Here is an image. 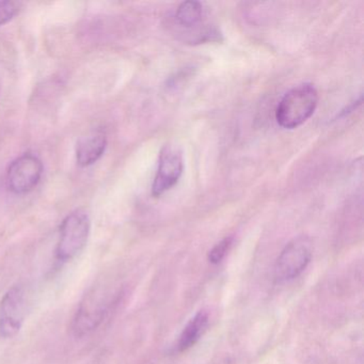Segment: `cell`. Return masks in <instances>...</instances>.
Returning a JSON list of instances; mask_svg holds the SVG:
<instances>
[{"label":"cell","mask_w":364,"mask_h":364,"mask_svg":"<svg viewBox=\"0 0 364 364\" xmlns=\"http://www.w3.org/2000/svg\"><path fill=\"white\" fill-rule=\"evenodd\" d=\"M107 310V300L103 297V294H100L99 287L86 298L76 313L73 323V330L76 336H82L97 329L105 317Z\"/></svg>","instance_id":"52a82bcc"},{"label":"cell","mask_w":364,"mask_h":364,"mask_svg":"<svg viewBox=\"0 0 364 364\" xmlns=\"http://www.w3.org/2000/svg\"><path fill=\"white\" fill-rule=\"evenodd\" d=\"M232 244H233V237L223 238L221 242L215 245L212 250L208 252V261L212 264L220 263L231 249Z\"/></svg>","instance_id":"8fae6325"},{"label":"cell","mask_w":364,"mask_h":364,"mask_svg":"<svg viewBox=\"0 0 364 364\" xmlns=\"http://www.w3.org/2000/svg\"><path fill=\"white\" fill-rule=\"evenodd\" d=\"M183 172L182 152L176 146H166L159 155V168L152 186L154 197H161L178 184Z\"/></svg>","instance_id":"8992f818"},{"label":"cell","mask_w":364,"mask_h":364,"mask_svg":"<svg viewBox=\"0 0 364 364\" xmlns=\"http://www.w3.org/2000/svg\"><path fill=\"white\" fill-rule=\"evenodd\" d=\"M208 325V313L206 311H199L183 329L178 342V351H186L191 348L203 336Z\"/></svg>","instance_id":"9c48e42d"},{"label":"cell","mask_w":364,"mask_h":364,"mask_svg":"<svg viewBox=\"0 0 364 364\" xmlns=\"http://www.w3.org/2000/svg\"><path fill=\"white\" fill-rule=\"evenodd\" d=\"M21 4L14 1H0V26L7 24L20 11Z\"/></svg>","instance_id":"7c38bea8"},{"label":"cell","mask_w":364,"mask_h":364,"mask_svg":"<svg viewBox=\"0 0 364 364\" xmlns=\"http://www.w3.org/2000/svg\"><path fill=\"white\" fill-rule=\"evenodd\" d=\"M90 228V218L84 210H76L67 216L60 228L57 259L68 262L80 255L88 242Z\"/></svg>","instance_id":"7a4b0ae2"},{"label":"cell","mask_w":364,"mask_h":364,"mask_svg":"<svg viewBox=\"0 0 364 364\" xmlns=\"http://www.w3.org/2000/svg\"><path fill=\"white\" fill-rule=\"evenodd\" d=\"M312 259V244L300 236L289 242L279 255L274 265V278L279 282L293 280L302 274Z\"/></svg>","instance_id":"3957f363"},{"label":"cell","mask_w":364,"mask_h":364,"mask_svg":"<svg viewBox=\"0 0 364 364\" xmlns=\"http://www.w3.org/2000/svg\"><path fill=\"white\" fill-rule=\"evenodd\" d=\"M203 18V6L198 1H185L178 6L176 21L180 26L193 28L200 24Z\"/></svg>","instance_id":"30bf717a"},{"label":"cell","mask_w":364,"mask_h":364,"mask_svg":"<svg viewBox=\"0 0 364 364\" xmlns=\"http://www.w3.org/2000/svg\"><path fill=\"white\" fill-rule=\"evenodd\" d=\"M26 291L23 287H14L0 302V336L14 338L20 332L26 316Z\"/></svg>","instance_id":"277c9868"},{"label":"cell","mask_w":364,"mask_h":364,"mask_svg":"<svg viewBox=\"0 0 364 364\" xmlns=\"http://www.w3.org/2000/svg\"><path fill=\"white\" fill-rule=\"evenodd\" d=\"M107 137L103 131H95L80 138L76 148V159L82 167L97 163L105 152Z\"/></svg>","instance_id":"ba28073f"},{"label":"cell","mask_w":364,"mask_h":364,"mask_svg":"<svg viewBox=\"0 0 364 364\" xmlns=\"http://www.w3.org/2000/svg\"><path fill=\"white\" fill-rule=\"evenodd\" d=\"M318 93L313 85L302 84L289 90L279 103L276 120L283 129H294L314 114Z\"/></svg>","instance_id":"6da1fadb"},{"label":"cell","mask_w":364,"mask_h":364,"mask_svg":"<svg viewBox=\"0 0 364 364\" xmlns=\"http://www.w3.org/2000/svg\"><path fill=\"white\" fill-rule=\"evenodd\" d=\"M43 174V164L33 154H24L12 161L7 172L8 188L24 195L36 188Z\"/></svg>","instance_id":"5b68a950"}]
</instances>
